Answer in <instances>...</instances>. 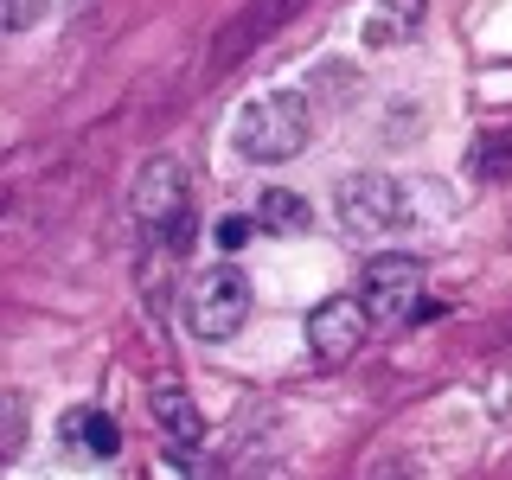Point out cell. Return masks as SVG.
I'll use <instances>...</instances> for the list:
<instances>
[{"instance_id": "cell-11", "label": "cell", "mask_w": 512, "mask_h": 480, "mask_svg": "<svg viewBox=\"0 0 512 480\" xmlns=\"http://www.w3.org/2000/svg\"><path fill=\"white\" fill-rule=\"evenodd\" d=\"M256 224H263V231H282V237L308 231V199H295V192H263V199H256Z\"/></svg>"}, {"instance_id": "cell-7", "label": "cell", "mask_w": 512, "mask_h": 480, "mask_svg": "<svg viewBox=\"0 0 512 480\" xmlns=\"http://www.w3.org/2000/svg\"><path fill=\"white\" fill-rule=\"evenodd\" d=\"M416 288H423L416 256H378V263H365L359 301L372 308V320H397V314H416Z\"/></svg>"}, {"instance_id": "cell-8", "label": "cell", "mask_w": 512, "mask_h": 480, "mask_svg": "<svg viewBox=\"0 0 512 480\" xmlns=\"http://www.w3.org/2000/svg\"><path fill=\"white\" fill-rule=\"evenodd\" d=\"M148 404H154V429H160V442H167L173 455H199V448H205V416H199V404H192L186 384L160 378L154 391H148Z\"/></svg>"}, {"instance_id": "cell-3", "label": "cell", "mask_w": 512, "mask_h": 480, "mask_svg": "<svg viewBox=\"0 0 512 480\" xmlns=\"http://www.w3.org/2000/svg\"><path fill=\"white\" fill-rule=\"evenodd\" d=\"M244 320H250V282H244V269L218 263V269H205V276L192 282V295H186V327L199 333L205 346L237 340V333H244Z\"/></svg>"}, {"instance_id": "cell-2", "label": "cell", "mask_w": 512, "mask_h": 480, "mask_svg": "<svg viewBox=\"0 0 512 480\" xmlns=\"http://www.w3.org/2000/svg\"><path fill=\"white\" fill-rule=\"evenodd\" d=\"M333 212H340V231L359 237V244L391 237L397 224H410L404 180H391V173H346L340 192H333Z\"/></svg>"}, {"instance_id": "cell-5", "label": "cell", "mask_w": 512, "mask_h": 480, "mask_svg": "<svg viewBox=\"0 0 512 480\" xmlns=\"http://www.w3.org/2000/svg\"><path fill=\"white\" fill-rule=\"evenodd\" d=\"M308 7V0H244V7L224 20V32L212 39V52H205V77H224V71H237L263 39H276V32L295 20V13Z\"/></svg>"}, {"instance_id": "cell-14", "label": "cell", "mask_w": 512, "mask_h": 480, "mask_svg": "<svg viewBox=\"0 0 512 480\" xmlns=\"http://www.w3.org/2000/svg\"><path fill=\"white\" fill-rule=\"evenodd\" d=\"M480 173H487V180H506L512 173V141H500V135L480 141Z\"/></svg>"}, {"instance_id": "cell-13", "label": "cell", "mask_w": 512, "mask_h": 480, "mask_svg": "<svg viewBox=\"0 0 512 480\" xmlns=\"http://www.w3.org/2000/svg\"><path fill=\"white\" fill-rule=\"evenodd\" d=\"M20 442H26V404L20 397H7V429H0V455H20Z\"/></svg>"}, {"instance_id": "cell-12", "label": "cell", "mask_w": 512, "mask_h": 480, "mask_svg": "<svg viewBox=\"0 0 512 480\" xmlns=\"http://www.w3.org/2000/svg\"><path fill=\"white\" fill-rule=\"evenodd\" d=\"M45 7H52V0H0V26H7V32H26V26L45 20Z\"/></svg>"}, {"instance_id": "cell-10", "label": "cell", "mask_w": 512, "mask_h": 480, "mask_svg": "<svg viewBox=\"0 0 512 480\" xmlns=\"http://www.w3.org/2000/svg\"><path fill=\"white\" fill-rule=\"evenodd\" d=\"M64 442L84 448L90 461H109L122 448V429H116V416H103V410H71L64 416Z\"/></svg>"}, {"instance_id": "cell-1", "label": "cell", "mask_w": 512, "mask_h": 480, "mask_svg": "<svg viewBox=\"0 0 512 480\" xmlns=\"http://www.w3.org/2000/svg\"><path fill=\"white\" fill-rule=\"evenodd\" d=\"M314 135V116L295 90H269V96H250L231 122V154L237 160H295Z\"/></svg>"}, {"instance_id": "cell-4", "label": "cell", "mask_w": 512, "mask_h": 480, "mask_svg": "<svg viewBox=\"0 0 512 480\" xmlns=\"http://www.w3.org/2000/svg\"><path fill=\"white\" fill-rule=\"evenodd\" d=\"M135 224L148 237H167L173 250L192 237V205H186V167L180 160H148L141 167V180H135Z\"/></svg>"}, {"instance_id": "cell-9", "label": "cell", "mask_w": 512, "mask_h": 480, "mask_svg": "<svg viewBox=\"0 0 512 480\" xmlns=\"http://www.w3.org/2000/svg\"><path fill=\"white\" fill-rule=\"evenodd\" d=\"M423 20H429V0H372L359 39L365 52H391V45H410L423 32Z\"/></svg>"}, {"instance_id": "cell-6", "label": "cell", "mask_w": 512, "mask_h": 480, "mask_svg": "<svg viewBox=\"0 0 512 480\" xmlns=\"http://www.w3.org/2000/svg\"><path fill=\"white\" fill-rule=\"evenodd\" d=\"M365 320H372V308L352 301V295L320 301V308L308 314V352H314V365H346L352 352L365 346Z\"/></svg>"}]
</instances>
